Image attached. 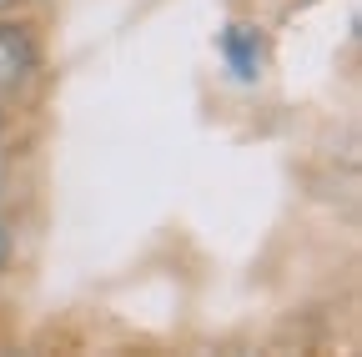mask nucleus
Instances as JSON below:
<instances>
[{
	"label": "nucleus",
	"instance_id": "7ed1b4c3",
	"mask_svg": "<svg viewBox=\"0 0 362 357\" xmlns=\"http://www.w3.org/2000/svg\"><path fill=\"white\" fill-rule=\"evenodd\" d=\"M6 257H11V232L0 227V267H6Z\"/></svg>",
	"mask_w": 362,
	"mask_h": 357
},
{
	"label": "nucleus",
	"instance_id": "f03ea898",
	"mask_svg": "<svg viewBox=\"0 0 362 357\" xmlns=\"http://www.w3.org/2000/svg\"><path fill=\"white\" fill-rule=\"evenodd\" d=\"M221 56H226V66H232V76L247 81V86L262 76V40H257L252 25H226L221 30Z\"/></svg>",
	"mask_w": 362,
	"mask_h": 357
},
{
	"label": "nucleus",
	"instance_id": "f257e3e1",
	"mask_svg": "<svg viewBox=\"0 0 362 357\" xmlns=\"http://www.w3.org/2000/svg\"><path fill=\"white\" fill-rule=\"evenodd\" d=\"M35 71V40L25 25H0V96Z\"/></svg>",
	"mask_w": 362,
	"mask_h": 357
},
{
	"label": "nucleus",
	"instance_id": "20e7f679",
	"mask_svg": "<svg viewBox=\"0 0 362 357\" xmlns=\"http://www.w3.org/2000/svg\"><path fill=\"white\" fill-rule=\"evenodd\" d=\"M0 6H6V0H0Z\"/></svg>",
	"mask_w": 362,
	"mask_h": 357
}]
</instances>
